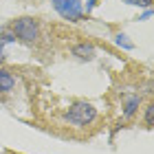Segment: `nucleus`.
I'll return each instance as SVG.
<instances>
[{
	"mask_svg": "<svg viewBox=\"0 0 154 154\" xmlns=\"http://www.w3.org/2000/svg\"><path fill=\"white\" fill-rule=\"evenodd\" d=\"M16 40V35H13L11 31H5V33H0V64L5 62V46L9 44V42Z\"/></svg>",
	"mask_w": 154,
	"mask_h": 154,
	"instance_id": "0eeeda50",
	"label": "nucleus"
},
{
	"mask_svg": "<svg viewBox=\"0 0 154 154\" xmlns=\"http://www.w3.org/2000/svg\"><path fill=\"white\" fill-rule=\"evenodd\" d=\"M139 106H141V97H139V95H130L128 99H125V103H123V117L125 119L134 117V112L139 110Z\"/></svg>",
	"mask_w": 154,
	"mask_h": 154,
	"instance_id": "39448f33",
	"label": "nucleus"
},
{
	"mask_svg": "<svg viewBox=\"0 0 154 154\" xmlns=\"http://www.w3.org/2000/svg\"><path fill=\"white\" fill-rule=\"evenodd\" d=\"M73 55H77L79 60H93L95 57V46L93 44H86V42L75 44L73 46Z\"/></svg>",
	"mask_w": 154,
	"mask_h": 154,
	"instance_id": "423d86ee",
	"label": "nucleus"
},
{
	"mask_svg": "<svg viewBox=\"0 0 154 154\" xmlns=\"http://www.w3.org/2000/svg\"><path fill=\"white\" fill-rule=\"evenodd\" d=\"M150 16H152V9H145V11H143V16H141V18H139V20H148Z\"/></svg>",
	"mask_w": 154,
	"mask_h": 154,
	"instance_id": "f8f14e48",
	"label": "nucleus"
},
{
	"mask_svg": "<svg viewBox=\"0 0 154 154\" xmlns=\"http://www.w3.org/2000/svg\"><path fill=\"white\" fill-rule=\"evenodd\" d=\"M115 42H117V46H121L123 51H132L134 48V44L128 40V35L125 33H117V38H115Z\"/></svg>",
	"mask_w": 154,
	"mask_h": 154,
	"instance_id": "6e6552de",
	"label": "nucleus"
},
{
	"mask_svg": "<svg viewBox=\"0 0 154 154\" xmlns=\"http://www.w3.org/2000/svg\"><path fill=\"white\" fill-rule=\"evenodd\" d=\"M152 123H154V106L148 103V106H145V125L152 128Z\"/></svg>",
	"mask_w": 154,
	"mask_h": 154,
	"instance_id": "1a4fd4ad",
	"label": "nucleus"
},
{
	"mask_svg": "<svg viewBox=\"0 0 154 154\" xmlns=\"http://www.w3.org/2000/svg\"><path fill=\"white\" fill-rule=\"evenodd\" d=\"M16 86V77H13L7 68L0 66V93H11Z\"/></svg>",
	"mask_w": 154,
	"mask_h": 154,
	"instance_id": "20e7f679",
	"label": "nucleus"
},
{
	"mask_svg": "<svg viewBox=\"0 0 154 154\" xmlns=\"http://www.w3.org/2000/svg\"><path fill=\"white\" fill-rule=\"evenodd\" d=\"M97 119V110L86 101H77L64 112V121L73 123V125H88Z\"/></svg>",
	"mask_w": 154,
	"mask_h": 154,
	"instance_id": "f257e3e1",
	"label": "nucleus"
},
{
	"mask_svg": "<svg viewBox=\"0 0 154 154\" xmlns=\"http://www.w3.org/2000/svg\"><path fill=\"white\" fill-rule=\"evenodd\" d=\"M53 9L60 13L64 20H71V22H77V20L84 18V5L82 0H51Z\"/></svg>",
	"mask_w": 154,
	"mask_h": 154,
	"instance_id": "7ed1b4c3",
	"label": "nucleus"
},
{
	"mask_svg": "<svg viewBox=\"0 0 154 154\" xmlns=\"http://www.w3.org/2000/svg\"><path fill=\"white\" fill-rule=\"evenodd\" d=\"M99 2H101V0H88V7H86V11H90V9H93V7H97Z\"/></svg>",
	"mask_w": 154,
	"mask_h": 154,
	"instance_id": "9b49d317",
	"label": "nucleus"
},
{
	"mask_svg": "<svg viewBox=\"0 0 154 154\" xmlns=\"http://www.w3.org/2000/svg\"><path fill=\"white\" fill-rule=\"evenodd\" d=\"M9 31L18 40L26 42V44H33V42H38V38H40V26H38V22L33 18H18V20H13Z\"/></svg>",
	"mask_w": 154,
	"mask_h": 154,
	"instance_id": "f03ea898",
	"label": "nucleus"
},
{
	"mask_svg": "<svg viewBox=\"0 0 154 154\" xmlns=\"http://www.w3.org/2000/svg\"><path fill=\"white\" fill-rule=\"evenodd\" d=\"M128 5H137V7H148L150 9V5H152V0H125Z\"/></svg>",
	"mask_w": 154,
	"mask_h": 154,
	"instance_id": "9d476101",
	"label": "nucleus"
}]
</instances>
